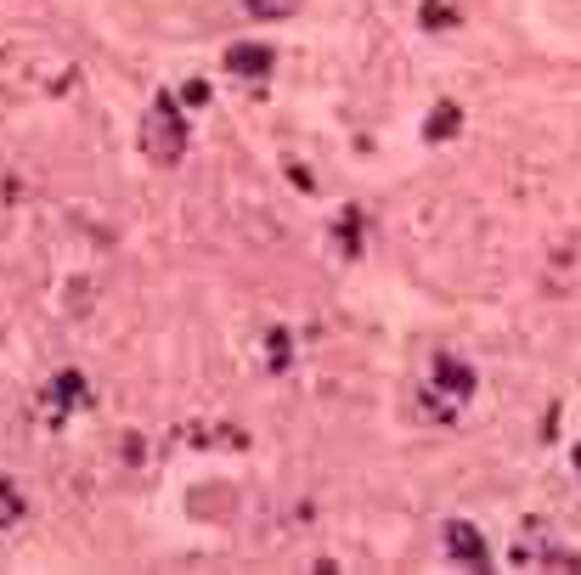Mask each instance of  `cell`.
Segmentation results:
<instances>
[{
    "label": "cell",
    "mask_w": 581,
    "mask_h": 575,
    "mask_svg": "<svg viewBox=\"0 0 581 575\" xmlns=\"http://www.w3.org/2000/svg\"><path fill=\"white\" fill-rule=\"evenodd\" d=\"M271 367H288V333H271Z\"/></svg>",
    "instance_id": "cell-10"
},
{
    "label": "cell",
    "mask_w": 581,
    "mask_h": 575,
    "mask_svg": "<svg viewBox=\"0 0 581 575\" xmlns=\"http://www.w3.org/2000/svg\"><path fill=\"white\" fill-rule=\"evenodd\" d=\"M187 102H192V108H198V102H209V85H204V79H192V85H187Z\"/></svg>",
    "instance_id": "cell-11"
},
{
    "label": "cell",
    "mask_w": 581,
    "mask_h": 575,
    "mask_svg": "<svg viewBox=\"0 0 581 575\" xmlns=\"http://www.w3.org/2000/svg\"><path fill=\"white\" fill-rule=\"evenodd\" d=\"M457 125H463V108H457V102H435L424 136H429V141H446V136H457Z\"/></svg>",
    "instance_id": "cell-6"
},
{
    "label": "cell",
    "mask_w": 581,
    "mask_h": 575,
    "mask_svg": "<svg viewBox=\"0 0 581 575\" xmlns=\"http://www.w3.org/2000/svg\"><path fill=\"white\" fill-rule=\"evenodd\" d=\"M424 23H429V29H452L457 12H452V6H440V0H424Z\"/></svg>",
    "instance_id": "cell-9"
},
{
    "label": "cell",
    "mask_w": 581,
    "mask_h": 575,
    "mask_svg": "<svg viewBox=\"0 0 581 575\" xmlns=\"http://www.w3.org/2000/svg\"><path fill=\"white\" fill-rule=\"evenodd\" d=\"M446 553H452L457 564H486V536H480L469 519H452V525H446Z\"/></svg>",
    "instance_id": "cell-2"
},
{
    "label": "cell",
    "mask_w": 581,
    "mask_h": 575,
    "mask_svg": "<svg viewBox=\"0 0 581 575\" xmlns=\"http://www.w3.org/2000/svg\"><path fill=\"white\" fill-rule=\"evenodd\" d=\"M576 468H581V446H576Z\"/></svg>",
    "instance_id": "cell-12"
},
{
    "label": "cell",
    "mask_w": 581,
    "mask_h": 575,
    "mask_svg": "<svg viewBox=\"0 0 581 575\" xmlns=\"http://www.w3.org/2000/svg\"><path fill=\"white\" fill-rule=\"evenodd\" d=\"M249 12L254 17H294L299 0H249Z\"/></svg>",
    "instance_id": "cell-8"
},
{
    "label": "cell",
    "mask_w": 581,
    "mask_h": 575,
    "mask_svg": "<svg viewBox=\"0 0 581 575\" xmlns=\"http://www.w3.org/2000/svg\"><path fill=\"white\" fill-rule=\"evenodd\" d=\"M142 153L153 164H175V158L187 153V119L175 108V96H158L153 102V113H147V125H142Z\"/></svg>",
    "instance_id": "cell-1"
},
{
    "label": "cell",
    "mask_w": 581,
    "mask_h": 575,
    "mask_svg": "<svg viewBox=\"0 0 581 575\" xmlns=\"http://www.w3.org/2000/svg\"><path fill=\"white\" fill-rule=\"evenodd\" d=\"M91 401V389H85V378L79 373H57L51 378V389H46V412L51 418H63L68 406H85Z\"/></svg>",
    "instance_id": "cell-3"
},
{
    "label": "cell",
    "mask_w": 581,
    "mask_h": 575,
    "mask_svg": "<svg viewBox=\"0 0 581 575\" xmlns=\"http://www.w3.org/2000/svg\"><path fill=\"white\" fill-rule=\"evenodd\" d=\"M271 46H226V74H237V79H260V74H271Z\"/></svg>",
    "instance_id": "cell-4"
},
{
    "label": "cell",
    "mask_w": 581,
    "mask_h": 575,
    "mask_svg": "<svg viewBox=\"0 0 581 575\" xmlns=\"http://www.w3.org/2000/svg\"><path fill=\"white\" fill-rule=\"evenodd\" d=\"M435 384H440V389H452L457 401H463V395H474V373L463 367V361H452V356L435 367Z\"/></svg>",
    "instance_id": "cell-5"
},
{
    "label": "cell",
    "mask_w": 581,
    "mask_h": 575,
    "mask_svg": "<svg viewBox=\"0 0 581 575\" xmlns=\"http://www.w3.org/2000/svg\"><path fill=\"white\" fill-rule=\"evenodd\" d=\"M17 519H23V491H17V480H0V530Z\"/></svg>",
    "instance_id": "cell-7"
}]
</instances>
